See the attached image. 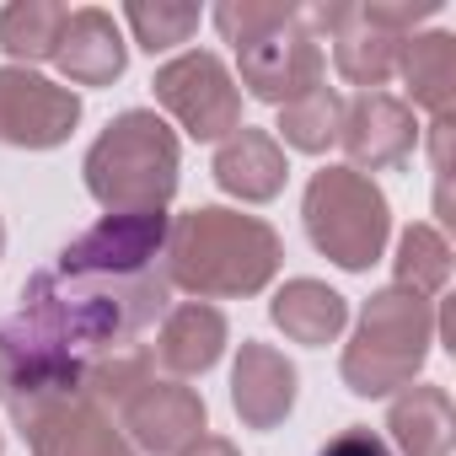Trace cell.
Wrapping results in <instances>:
<instances>
[{
  "instance_id": "obj_27",
  "label": "cell",
  "mask_w": 456,
  "mask_h": 456,
  "mask_svg": "<svg viewBox=\"0 0 456 456\" xmlns=\"http://www.w3.org/2000/svg\"><path fill=\"white\" fill-rule=\"evenodd\" d=\"M12 392V344H6V328H0V403Z\"/></svg>"
},
{
  "instance_id": "obj_3",
  "label": "cell",
  "mask_w": 456,
  "mask_h": 456,
  "mask_svg": "<svg viewBox=\"0 0 456 456\" xmlns=\"http://www.w3.org/2000/svg\"><path fill=\"white\" fill-rule=\"evenodd\" d=\"M435 344V301L413 290H376L354 322V338L344 349V387L360 397H387L397 387H413Z\"/></svg>"
},
{
  "instance_id": "obj_1",
  "label": "cell",
  "mask_w": 456,
  "mask_h": 456,
  "mask_svg": "<svg viewBox=\"0 0 456 456\" xmlns=\"http://www.w3.org/2000/svg\"><path fill=\"white\" fill-rule=\"evenodd\" d=\"M280 232L258 215H237L220 204H199L167 225L161 269L167 285L188 290L193 301H237L258 296L280 274Z\"/></svg>"
},
{
  "instance_id": "obj_28",
  "label": "cell",
  "mask_w": 456,
  "mask_h": 456,
  "mask_svg": "<svg viewBox=\"0 0 456 456\" xmlns=\"http://www.w3.org/2000/svg\"><path fill=\"white\" fill-rule=\"evenodd\" d=\"M0 253H6V225H0Z\"/></svg>"
},
{
  "instance_id": "obj_22",
  "label": "cell",
  "mask_w": 456,
  "mask_h": 456,
  "mask_svg": "<svg viewBox=\"0 0 456 456\" xmlns=\"http://www.w3.org/2000/svg\"><path fill=\"white\" fill-rule=\"evenodd\" d=\"M451 280V248L435 225L413 220L408 232L397 237V290H413V296H440Z\"/></svg>"
},
{
  "instance_id": "obj_10",
  "label": "cell",
  "mask_w": 456,
  "mask_h": 456,
  "mask_svg": "<svg viewBox=\"0 0 456 456\" xmlns=\"http://www.w3.org/2000/svg\"><path fill=\"white\" fill-rule=\"evenodd\" d=\"M167 225H172L167 209H151V215H102L92 232H81L60 253V269H81V274H151V269H161Z\"/></svg>"
},
{
  "instance_id": "obj_2",
  "label": "cell",
  "mask_w": 456,
  "mask_h": 456,
  "mask_svg": "<svg viewBox=\"0 0 456 456\" xmlns=\"http://www.w3.org/2000/svg\"><path fill=\"white\" fill-rule=\"evenodd\" d=\"M177 167L183 156H177V134L167 129V118H156L151 108H129L97 134L81 172H86V193L108 215H151L172 204Z\"/></svg>"
},
{
  "instance_id": "obj_15",
  "label": "cell",
  "mask_w": 456,
  "mask_h": 456,
  "mask_svg": "<svg viewBox=\"0 0 456 456\" xmlns=\"http://www.w3.org/2000/svg\"><path fill=\"white\" fill-rule=\"evenodd\" d=\"M290 167H285V145L269 134V129H237L225 134L220 151H215V183L242 199V204H269L280 188H285Z\"/></svg>"
},
{
  "instance_id": "obj_23",
  "label": "cell",
  "mask_w": 456,
  "mask_h": 456,
  "mask_svg": "<svg viewBox=\"0 0 456 456\" xmlns=\"http://www.w3.org/2000/svg\"><path fill=\"white\" fill-rule=\"evenodd\" d=\"M124 22L134 28V44L161 54V49H177L199 33V6H172V0H129L124 6Z\"/></svg>"
},
{
  "instance_id": "obj_17",
  "label": "cell",
  "mask_w": 456,
  "mask_h": 456,
  "mask_svg": "<svg viewBox=\"0 0 456 456\" xmlns=\"http://www.w3.org/2000/svg\"><path fill=\"white\" fill-rule=\"evenodd\" d=\"M387 429L403 456H451V445H456L451 392L435 381L403 387V397H392V408H387Z\"/></svg>"
},
{
  "instance_id": "obj_29",
  "label": "cell",
  "mask_w": 456,
  "mask_h": 456,
  "mask_svg": "<svg viewBox=\"0 0 456 456\" xmlns=\"http://www.w3.org/2000/svg\"><path fill=\"white\" fill-rule=\"evenodd\" d=\"M0 451H6V440H0Z\"/></svg>"
},
{
  "instance_id": "obj_21",
  "label": "cell",
  "mask_w": 456,
  "mask_h": 456,
  "mask_svg": "<svg viewBox=\"0 0 456 456\" xmlns=\"http://www.w3.org/2000/svg\"><path fill=\"white\" fill-rule=\"evenodd\" d=\"M338 113H344V97L322 81V86H312V92H301L296 102L280 108V140L306 151V156H322L338 140Z\"/></svg>"
},
{
  "instance_id": "obj_5",
  "label": "cell",
  "mask_w": 456,
  "mask_h": 456,
  "mask_svg": "<svg viewBox=\"0 0 456 456\" xmlns=\"http://www.w3.org/2000/svg\"><path fill=\"white\" fill-rule=\"evenodd\" d=\"M6 408H12V424L22 429V440L33 445V456H134L118 419L86 387L6 397Z\"/></svg>"
},
{
  "instance_id": "obj_8",
  "label": "cell",
  "mask_w": 456,
  "mask_h": 456,
  "mask_svg": "<svg viewBox=\"0 0 456 456\" xmlns=\"http://www.w3.org/2000/svg\"><path fill=\"white\" fill-rule=\"evenodd\" d=\"M81 97L60 81L33 76L28 65H0V145L54 151L76 134Z\"/></svg>"
},
{
  "instance_id": "obj_14",
  "label": "cell",
  "mask_w": 456,
  "mask_h": 456,
  "mask_svg": "<svg viewBox=\"0 0 456 456\" xmlns=\"http://www.w3.org/2000/svg\"><path fill=\"white\" fill-rule=\"evenodd\" d=\"M54 65L76 81V86H108L124 76L129 65V49H124V33L108 12L97 6H81L65 17L60 28V44H54Z\"/></svg>"
},
{
  "instance_id": "obj_16",
  "label": "cell",
  "mask_w": 456,
  "mask_h": 456,
  "mask_svg": "<svg viewBox=\"0 0 456 456\" xmlns=\"http://www.w3.org/2000/svg\"><path fill=\"white\" fill-rule=\"evenodd\" d=\"M225 338H232V328H225V317L209 301H183V306H172L161 317L151 360L167 365L172 376H204L225 354Z\"/></svg>"
},
{
  "instance_id": "obj_11",
  "label": "cell",
  "mask_w": 456,
  "mask_h": 456,
  "mask_svg": "<svg viewBox=\"0 0 456 456\" xmlns=\"http://www.w3.org/2000/svg\"><path fill=\"white\" fill-rule=\"evenodd\" d=\"M338 145L344 156L354 161V172H387V167H403L419 145V124H413V108L403 97H387V92H360L344 102L338 113Z\"/></svg>"
},
{
  "instance_id": "obj_19",
  "label": "cell",
  "mask_w": 456,
  "mask_h": 456,
  "mask_svg": "<svg viewBox=\"0 0 456 456\" xmlns=\"http://www.w3.org/2000/svg\"><path fill=\"white\" fill-rule=\"evenodd\" d=\"M397 70L413 92V102L435 118H451L456 108V38L451 33H419L403 44Z\"/></svg>"
},
{
  "instance_id": "obj_6",
  "label": "cell",
  "mask_w": 456,
  "mask_h": 456,
  "mask_svg": "<svg viewBox=\"0 0 456 456\" xmlns=\"http://www.w3.org/2000/svg\"><path fill=\"white\" fill-rule=\"evenodd\" d=\"M151 86H156V102L193 140H225V134L242 129V86H237L232 70H225V60L209 54V49L167 60Z\"/></svg>"
},
{
  "instance_id": "obj_25",
  "label": "cell",
  "mask_w": 456,
  "mask_h": 456,
  "mask_svg": "<svg viewBox=\"0 0 456 456\" xmlns=\"http://www.w3.org/2000/svg\"><path fill=\"white\" fill-rule=\"evenodd\" d=\"M317 456H397L376 429H344V435H333Z\"/></svg>"
},
{
  "instance_id": "obj_13",
  "label": "cell",
  "mask_w": 456,
  "mask_h": 456,
  "mask_svg": "<svg viewBox=\"0 0 456 456\" xmlns=\"http://www.w3.org/2000/svg\"><path fill=\"white\" fill-rule=\"evenodd\" d=\"M232 408L248 429H274L296 408V365L258 338H242L232 365Z\"/></svg>"
},
{
  "instance_id": "obj_24",
  "label": "cell",
  "mask_w": 456,
  "mask_h": 456,
  "mask_svg": "<svg viewBox=\"0 0 456 456\" xmlns=\"http://www.w3.org/2000/svg\"><path fill=\"white\" fill-rule=\"evenodd\" d=\"M290 12H296L290 0H220V6H215V28H220L225 44H248V38H258L264 28H274Z\"/></svg>"
},
{
  "instance_id": "obj_7",
  "label": "cell",
  "mask_w": 456,
  "mask_h": 456,
  "mask_svg": "<svg viewBox=\"0 0 456 456\" xmlns=\"http://www.w3.org/2000/svg\"><path fill=\"white\" fill-rule=\"evenodd\" d=\"M237 70H242V86L258 97V102H296L301 92L322 86V38L312 33L306 12L296 6L290 17H280L274 28H264L258 38L237 44Z\"/></svg>"
},
{
  "instance_id": "obj_20",
  "label": "cell",
  "mask_w": 456,
  "mask_h": 456,
  "mask_svg": "<svg viewBox=\"0 0 456 456\" xmlns=\"http://www.w3.org/2000/svg\"><path fill=\"white\" fill-rule=\"evenodd\" d=\"M65 6L60 0H12L0 12V49H6L17 65H38V60H54V44H60V28H65Z\"/></svg>"
},
{
  "instance_id": "obj_4",
  "label": "cell",
  "mask_w": 456,
  "mask_h": 456,
  "mask_svg": "<svg viewBox=\"0 0 456 456\" xmlns=\"http://www.w3.org/2000/svg\"><path fill=\"white\" fill-rule=\"evenodd\" d=\"M306 237L322 258H333L338 269L360 274L381 258L387 248V232H392V209H387V193L354 172V167H322L312 172L306 183Z\"/></svg>"
},
{
  "instance_id": "obj_9",
  "label": "cell",
  "mask_w": 456,
  "mask_h": 456,
  "mask_svg": "<svg viewBox=\"0 0 456 456\" xmlns=\"http://www.w3.org/2000/svg\"><path fill=\"white\" fill-rule=\"evenodd\" d=\"M113 419H118V429H124V440L129 445H140V451H151V456H177V451H188L199 435H204V424H209V408H204V397L193 392V387H183V381H140L118 408H113Z\"/></svg>"
},
{
  "instance_id": "obj_26",
  "label": "cell",
  "mask_w": 456,
  "mask_h": 456,
  "mask_svg": "<svg viewBox=\"0 0 456 456\" xmlns=\"http://www.w3.org/2000/svg\"><path fill=\"white\" fill-rule=\"evenodd\" d=\"M177 456H242L232 440H225V435H199L188 451H177Z\"/></svg>"
},
{
  "instance_id": "obj_18",
  "label": "cell",
  "mask_w": 456,
  "mask_h": 456,
  "mask_svg": "<svg viewBox=\"0 0 456 456\" xmlns=\"http://www.w3.org/2000/svg\"><path fill=\"white\" fill-rule=\"evenodd\" d=\"M269 317H274V328L285 338H296L306 349H322V344H333L344 333L349 301L322 280H285L274 290V301H269Z\"/></svg>"
},
{
  "instance_id": "obj_12",
  "label": "cell",
  "mask_w": 456,
  "mask_h": 456,
  "mask_svg": "<svg viewBox=\"0 0 456 456\" xmlns=\"http://www.w3.org/2000/svg\"><path fill=\"white\" fill-rule=\"evenodd\" d=\"M312 33H328L333 38V60H338V76L354 81V86H387L392 70H397V54L408 38L376 28L365 17V6H312L306 12Z\"/></svg>"
}]
</instances>
